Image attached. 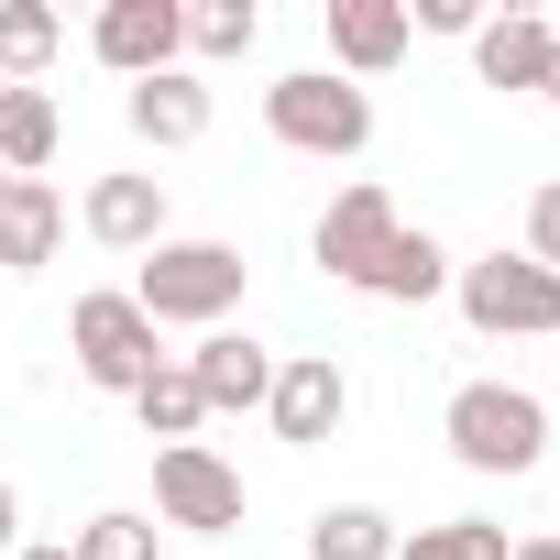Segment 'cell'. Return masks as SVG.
Returning <instances> with one entry per match:
<instances>
[{
	"instance_id": "ac0fdd59",
	"label": "cell",
	"mask_w": 560,
	"mask_h": 560,
	"mask_svg": "<svg viewBox=\"0 0 560 560\" xmlns=\"http://www.w3.org/2000/svg\"><path fill=\"white\" fill-rule=\"evenodd\" d=\"M56 143H67V121L45 89H0V176H45Z\"/></svg>"
},
{
	"instance_id": "d6986e66",
	"label": "cell",
	"mask_w": 560,
	"mask_h": 560,
	"mask_svg": "<svg viewBox=\"0 0 560 560\" xmlns=\"http://www.w3.org/2000/svg\"><path fill=\"white\" fill-rule=\"evenodd\" d=\"M132 418H143V440H165V451H187V440L209 429V407H198L187 363H154V374L132 385Z\"/></svg>"
},
{
	"instance_id": "4316f807",
	"label": "cell",
	"mask_w": 560,
	"mask_h": 560,
	"mask_svg": "<svg viewBox=\"0 0 560 560\" xmlns=\"http://www.w3.org/2000/svg\"><path fill=\"white\" fill-rule=\"evenodd\" d=\"M505 560H560V538H505Z\"/></svg>"
},
{
	"instance_id": "7c38bea8",
	"label": "cell",
	"mask_w": 560,
	"mask_h": 560,
	"mask_svg": "<svg viewBox=\"0 0 560 560\" xmlns=\"http://www.w3.org/2000/svg\"><path fill=\"white\" fill-rule=\"evenodd\" d=\"M549 56H560L549 12H494V23L472 34V78H483V89H549Z\"/></svg>"
},
{
	"instance_id": "ffe728a7",
	"label": "cell",
	"mask_w": 560,
	"mask_h": 560,
	"mask_svg": "<svg viewBox=\"0 0 560 560\" xmlns=\"http://www.w3.org/2000/svg\"><path fill=\"white\" fill-rule=\"evenodd\" d=\"M396 516L385 505H319L308 516V560H396Z\"/></svg>"
},
{
	"instance_id": "7402d4cb",
	"label": "cell",
	"mask_w": 560,
	"mask_h": 560,
	"mask_svg": "<svg viewBox=\"0 0 560 560\" xmlns=\"http://www.w3.org/2000/svg\"><path fill=\"white\" fill-rule=\"evenodd\" d=\"M264 45V12H253V0H209V12H187V56H253Z\"/></svg>"
},
{
	"instance_id": "52a82bcc",
	"label": "cell",
	"mask_w": 560,
	"mask_h": 560,
	"mask_svg": "<svg viewBox=\"0 0 560 560\" xmlns=\"http://www.w3.org/2000/svg\"><path fill=\"white\" fill-rule=\"evenodd\" d=\"M89 56H100L110 78H165V67L187 56V0H100Z\"/></svg>"
},
{
	"instance_id": "3957f363",
	"label": "cell",
	"mask_w": 560,
	"mask_h": 560,
	"mask_svg": "<svg viewBox=\"0 0 560 560\" xmlns=\"http://www.w3.org/2000/svg\"><path fill=\"white\" fill-rule=\"evenodd\" d=\"M67 352H78V385H100V396H132L154 363H176L165 330L132 308V287H89V298L67 308Z\"/></svg>"
},
{
	"instance_id": "44dd1931",
	"label": "cell",
	"mask_w": 560,
	"mask_h": 560,
	"mask_svg": "<svg viewBox=\"0 0 560 560\" xmlns=\"http://www.w3.org/2000/svg\"><path fill=\"white\" fill-rule=\"evenodd\" d=\"M396 560H505V527L494 516H440V527H407Z\"/></svg>"
},
{
	"instance_id": "277c9868",
	"label": "cell",
	"mask_w": 560,
	"mask_h": 560,
	"mask_svg": "<svg viewBox=\"0 0 560 560\" xmlns=\"http://www.w3.org/2000/svg\"><path fill=\"white\" fill-rule=\"evenodd\" d=\"M451 298L483 341H560V275L527 264V253H483V264H451Z\"/></svg>"
},
{
	"instance_id": "2e32d148",
	"label": "cell",
	"mask_w": 560,
	"mask_h": 560,
	"mask_svg": "<svg viewBox=\"0 0 560 560\" xmlns=\"http://www.w3.org/2000/svg\"><path fill=\"white\" fill-rule=\"evenodd\" d=\"M363 298H385V308H429V298H451V253H440V231H396L385 264L363 275Z\"/></svg>"
},
{
	"instance_id": "484cf974",
	"label": "cell",
	"mask_w": 560,
	"mask_h": 560,
	"mask_svg": "<svg viewBox=\"0 0 560 560\" xmlns=\"http://www.w3.org/2000/svg\"><path fill=\"white\" fill-rule=\"evenodd\" d=\"M12 538H23V494H12V483H0V549H12Z\"/></svg>"
},
{
	"instance_id": "8fae6325",
	"label": "cell",
	"mask_w": 560,
	"mask_h": 560,
	"mask_svg": "<svg viewBox=\"0 0 560 560\" xmlns=\"http://www.w3.org/2000/svg\"><path fill=\"white\" fill-rule=\"evenodd\" d=\"M407 45H418L407 0H330V56H341L330 78H352V89H363V78H385Z\"/></svg>"
},
{
	"instance_id": "cb8c5ba5",
	"label": "cell",
	"mask_w": 560,
	"mask_h": 560,
	"mask_svg": "<svg viewBox=\"0 0 560 560\" xmlns=\"http://www.w3.org/2000/svg\"><path fill=\"white\" fill-rule=\"evenodd\" d=\"M527 264H549V275H560V176L527 198Z\"/></svg>"
},
{
	"instance_id": "83f0119b",
	"label": "cell",
	"mask_w": 560,
	"mask_h": 560,
	"mask_svg": "<svg viewBox=\"0 0 560 560\" xmlns=\"http://www.w3.org/2000/svg\"><path fill=\"white\" fill-rule=\"evenodd\" d=\"M23 560H78V549H67V538H34V549H23Z\"/></svg>"
},
{
	"instance_id": "5bb4252c",
	"label": "cell",
	"mask_w": 560,
	"mask_h": 560,
	"mask_svg": "<svg viewBox=\"0 0 560 560\" xmlns=\"http://www.w3.org/2000/svg\"><path fill=\"white\" fill-rule=\"evenodd\" d=\"M56 242H67V198L45 176H12V187H0V275L56 264Z\"/></svg>"
},
{
	"instance_id": "9a60e30c",
	"label": "cell",
	"mask_w": 560,
	"mask_h": 560,
	"mask_svg": "<svg viewBox=\"0 0 560 560\" xmlns=\"http://www.w3.org/2000/svg\"><path fill=\"white\" fill-rule=\"evenodd\" d=\"M121 110H132V132H143L154 154H176V143H198V132H209V89H198L187 67H165V78H132V100H121Z\"/></svg>"
},
{
	"instance_id": "e0dca14e",
	"label": "cell",
	"mask_w": 560,
	"mask_h": 560,
	"mask_svg": "<svg viewBox=\"0 0 560 560\" xmlns=\"http://www.w3.org/2000/svg\"><path fill=\"white\" fill-rule=\"evenodd\" d=\"M67 45V12L56 0H0V89H34Z\"/></svg>"
},
{
	"instance_id": "9c48e42d",
	"label": "cell",
	"mask_w": 560,
	"mask_h": 560,
	"mask_svg": "<svg viewBox=\"0 0 560 560\" xmlns=\"http://www.w3.org/2000/svg\"><path fill=\"white\" fill-rule=\"evenodd\" d=\"M396 231H407V220H396V198H385L374 176H352V187H341V198L319 209V231H308V253H319V264L341 275V287H363V275L385 264V242H396Z\"/></svg>"
},
{
	"instance_id": "603a6c76",
	"label": "cell",
	"mask_w": 560,
	"mask_h": 560,
	"mask_svg": "<svg viewBox=\"0 0 560 560\" xmlns=\"http://www.w3.org/2000/svg\"><path fill=\"white\" fill-rule=\"evenodd\" d=\"M165 549V527L154 516H132V505H110V516H89L78 527V560H154Z\"/></svg>"
},
{
	"instance_id": "7a4b0ae2",
	"label": "cell",
	"mask_w": 560,
	"mask_h": 560,
	"mask_svg": "<svg viewBox=\"0 0 560 560\" xmlns=\"http://www.w3.org/2000/svg\"><path fill=\"white\" fill-rule=\"evenodd\" d=\"M440 440H451V462L462 472H538L549 462V407L527 396V385H505V374H483V385H462L451 407H440Z\"/></svg>"
},
{
	"instance_id": "d4e9b609",
	"label": "cell",
	"mask_w": 560,
	"mask_h": 560,
	"mask_svg": "<svg viewBox=\"0 0 560 560\" xmlns=\"http://www.w3.org/2000/svg\"><path fill=\"white\" fill-rule=\"evenodd\" d=\"M407 23H429V34H483L472 0H407Z\"/></svg>"
},
{
	"instance_id": "f1b7e54d",
	"label": "cell",
	"mask_w": 560,
	"mask_h": 560,
	"mask_svg": "<svg viewBox=\"0 0 560 560\" xmlns=\"http://www.w3.org/2000/svg\"><path fill=\"white\" fill-rule=\"evenodd\" d=\"M549 110H560V56H549Z\"/></svg>"
},
{
	"instance_id": "ba28073f",
	"label": "cell",
	"mask_w": 560,
	"mask_h": 560,
	"mask_svg": "<svg viewBox=\"0 0 560 560\" xmlns=\"http://www.w3.org/2000/svg\"><path fill=\"white\" fill-rule=\"evenodd\" d=\"M264 418H275V440H287V451H319V440L352 418V374H341L330 352H287V363H275Z\"/></svg>"
},
{
	"instance_id": "6da1fadb",
	"label": "cell",
	"mask_w": 560,
	"mask_h": 560,
	"mask_svg": "<svg viewBox=\"0 0 560 560\" xmlns=\"http://www.w3.org/2000/svg\"><path fill=\"white\" fill-rule=\"evenodd\" d=\"M242 242H154L143 253V275H132V308L154 319V330H231V308H242Z\"/></svg>"
},
{
	"instance_id": "30bf717a",
	"label": "cell",
	"mask_w": 560,
	"mask_h": 560,
	"mask_svg": "<svg viewBox=\"0 0 560 560\" xmlns=\"http://www.w3.org/2000/svg\"><path fill=\"white\" fill-rule=\"evenodd\" d=\"M275 363H287V352H264L253 330H209V341L187 352V385H198L209 418H231V407H264V396H275Z\"/></svg>"
},
{
	"instance_id": "8992f818",
	"label": "cell",
	"mask_w": 560,
	"mask_h": 560,
	"mask_svg": "<svg viewBox=\"0 0 560 560\" xmlns=\"http://www.w3.org/2000/svg\"><path fill=\"white\" fill-rule=\"evenodd\" d=\"M154 516L187 527V538H231V527H242V472H231L209 440L154 451Z\"/></svg>"
},
{
	"instance_id": "f546056e",
	"label": "cell",
	"mask_w": 560,
	"mask_h": 560,
	"mask_svg": "<svg viewBox=\"0 0 560 560\" xmlns=\"http://www.w3.org/2000/svg\"><path fill=\"white\" fill-rule=\"evenodd\" d=\"M0 187H12V176H0Z\"/></svg>"
},
{
	"instance_id": "5b68a950",
	"label": "cell",
	"mask_w": 560,
	"mask_h": 560,
	"mask_svg": "<svg viewBox=\"0 0 560 560\" xmlns=\"http://www.w3.org/2000/svg\"><path fill=\"white\" fill-rule=\"evenodd\" d=\"M264 132L287 154H363L374 143V100L352 78H330V67H298V78L264 89Z\"/></svg>"
},
{
	"instance_id": "4fadbf2b",
	"label": "cell",
	"mask_w": 560,
	"mask_h": 560,
	"mask_svg": "<svg viewBox=\"0 0 560 560\" xmlns=\"http://www.w3.org/2000/svg\"><path fill=\"white\" fill-rule=\"evenodd\" d=\"M78 220H89V242H110V253H154V242H165V176H100Z\"/></svg>"
}]
</instances>
